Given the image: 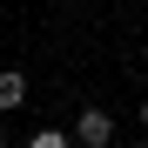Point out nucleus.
Segmentation results:
<instances>
[{"mask_svg": "<svg viewBox=\"0 0 148 148\" xmlns=\"http://www.w3.org/2000/svg\"><path fill=\"white\" fill-rule=\"evenodd\" d=\"M74 141H81V148H114V114H108V108H81Z\"/></svg>", "mask_w": 148, "mask_h": 148, "instance_id": "1", "label": "nucleus"}, {"mask_svg": "<svg viewBox=\"0 0 148 148\" xmlns=\"http://www.w3.org/2000/svg\"><path fill=\"white\" fill-rule=\"evenodd\" d=\"M20 101H27V74H20V67H7V74H0V108H20Z\"/></svg>", "mask_w": 148, "mask_h": 148, "instance_id": "2", "label": "nucleus"}, {"mask_svg": "<svg viewBox=\"0 0 148 148\" xmlns=\"http://www.w3.org/2000/svg\"><path fill=\"white\" fill-rule=\"evenodd\" d=\"M27 148H81V141L61 135V128H40V135H27Z\"/></svg>", "mask_w": 148, "mask_h": 148, "instance_id": "3", "label": "nucleus"}, {"mask_svg": "<svg viewBox=\"0 0 148 148\" xmlns=\"http://www.w3.org/2000/svg\"><path fill=\"white\" fill-rule=\"evenodd\" d=\"M141 128H148V101H141Z\"/></svg>", "mask_w": 148, "mask_h": 148, "instance_id": "4", "label": "nucleus"}]
</instances>
